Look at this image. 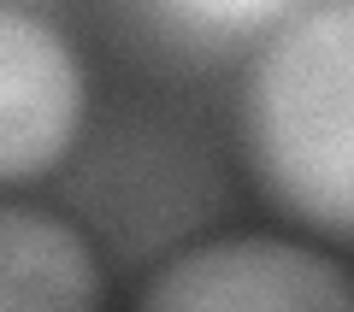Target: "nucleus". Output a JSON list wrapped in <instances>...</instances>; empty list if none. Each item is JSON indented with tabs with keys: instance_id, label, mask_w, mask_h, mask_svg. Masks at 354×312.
I'll list each match as a JSON object with an SVG mask.
<instances>
[{
	"instance_id": "f03ea898",
	"label": "nucleus",
	"mask_w": 354,
	"mask_h": 312,
	"mask_svg": "<svg viewBox=\"0 0 354 312\" xmlns=\"http://www.w3.org/2000/svg\"><path fill=\"white\" fill-rule=\"evenodd\" d=\"M153 312H354V277L283 236H218L183 248L142 289Z\"/></svg>"
},
{
	"instance_id": "f257e3e1",
	"label": "nucleus",
	"mask_w": 354,
	"mask_h": 312,
	"mask_svg": "<svg viewBox=\"0 0 354 312\" xmlns=\"http://www.w3.org/2000/svg\"><path fill=\"white\" fill-rule=\"evenodd\" d=\"M242 153L283 218L354 248V0H307L242 77Z\"/></svg>"
},
{
	"instance_id": "7ed1b4c3",
	"label": "nucleus",
	"mask_w": 354,
	"mask_h": 312,
	"mask_svg": "<svg viewBox=\"0 0 354 312\" xmlns=\"http://www.w3.org/2000/svg\"><path fill=\"white\" fill-rule=\"evenodd\" d=\"M88 77L77 48L36 12L0 6V188L48 177L77 148Z\"/></svg>"
},
{
	"instance_id": "39448f33",
	"label": "nucleus",
	"mask_w": 354,
	"mask_h": 312,
	"mask_svg": "<svg viewBox=\"0 0 354 312\" xmlns=\"http://www.w3.org/2000/svg\"><path fill=\"white\" fill-rule=\"evenodd\" d=\"M153 6L189 30H207V36H254L260 41L290 12H301L307 0H153Z\"/></svg>"
},
{
	"instance_id": "20e7f679",
	"label": "nucleus",
	"mask_w": 354,
	"mask_h": 312,
	"mask_svg": "<svg viewBox=\"0 0 354 312\" xmlns=\"http://www.w3.org/2000/svg\"><path fill=\"white\" fill-rule=\"evenodd\" d=\"M101 300V260L71 224L36 206H0V306L88 312Z\"/></svg>"
}]
</instances>
